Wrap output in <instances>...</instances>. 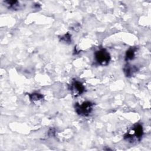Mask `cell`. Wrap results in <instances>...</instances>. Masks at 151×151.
<instances>
[{
	"mask_svg": "<svg viewBox=\"0 0 151 151\" xmlns=\"http://www.w3.org/2000/svg\"><path fill=\"white\" fill-rule=\"evenodd\" d=\"M69 90L72 95L74 97H78L81 95L86 89L82 83L77 80H73L69 85Z\"/></svg>",
	"mask_w": 151,
	"mask_h": 151,
	"instance_id": "obj_4",
	"label": "cell"
},
{
	"mask_svg": "<svg viewBox=\"0 0 151 151\" xmlns=\"http://www.w3.org/2000/svg\"><path fill=\"white\" fill-rule=\"evenodd\" d=\"M94 104L89 101H86L81 104L76 103L75 111L80 116H88L93 111Z\"/></svg>",
	"mask_w": 151,
	"mask_h": 151,
	"instance_id": "obj_2",
	"label": "cell"
},
{
	"mask_svg": "<svg viewBox=\"0 0 151 151\" xmlns=\"http://www.w3.org/2000/svg\"><path fill=\"white\" fill-rule=\"evenodd\" d=\"M124 72L127 77H131L134 73L137 71V68L135 66L126 65L124 68Z\"/></svg>",
	"mask_w": 151,
	"mask_h": 151,
	"instance_id": "obj_7",
	"label": "cell"
},
{
	"mask_svg": "<svg viewBox=\"0 0 151 151\" xmlns=\"http://www.w3.org/2000/svg\"><path fill=\"white\" fill-rule=\"evenodd\" d=\"M136 50L137 49L136 47H131L126 51L125 56V60L126 61L132 60L134 58Z\"/></svg>",
	"mask_w": 151,
	"mask_h": 151,
	"instance_id": "obj_8",
	"label": "cell"
},
{
	"mask_svg": "<svg viewBox=\"0 0 151 151\" xmlns=\"http://www.w3.org/2000/svg\"><path fill=\"white\" fill-rule=\"evenodd\" d=\"M29 97L30 101L34 104H38L44 100V96L42 94L38 93H33L29 94Z\"/></svg>",
	"mask_w": 151,
	"mask_h": 151,
	"instance_id": "obj_5",
	"label": "cell"
},
{
	"mask_svg": "<svg viewBox=\"0 0 151 151\" xmlns=\"http://www.w3.org/2000/svg\"><path fill=\"white\" fill-rule=\"evenodd\" d=\"M94 58L96 62L102 66L108 65L111 60L110 53L104 48L96 51L94 53Z\"/></svg>",
	"mask_w": 151,
	"mask_h": 151,
	"instance_id": "obj_3",
	"label": "cell"
},
{
	"mask_svg": "<svg viewBox=\"0 0 151 151\" xmlns=\"http://www.w3.org/2000/svg\"><path fill=\"white\" fill-rule=\"evenodd\" d=\"M61 40L66 43H70V42L71 41V35L69 33H67L61 38Z\"/></svg>",
	"mask_w": 151,
	"mask_h": 151,
	"instance_id": "obj_9",
	"label": "cell"
},
{
	"mask_svg": "<svg viewBox=\"0 0 151 151\" xmlns=\"http://www.w3.org/2000/svg\"><path fill=\"white\" fill-rule=\"evenodd\" d=\"M4 3L8 9L12 10H18L21 6L19 2L17 1H5Z\"/></svg>",
	"mask_w": 151,
	"mask_h": 151,
	"instance_id": "obj_6",
	"label": "cell"
},
{
	"mask_svg": "<svg viewBox=\"0 0 151 151\" xmlns=\"http://www.w3.org/2000/svg\"><path fill=\"white\" fill-rule=\"evenodd\" d=\"M143 135V129L142 125L140 124H136L124 134V139L130 143H136L141 140Z\"/></svg>",
	"mask_w": 151,
	"mask_h": 151,
	"instance_id": "obj_1",
	"label": "cell"
}]
</instances>
